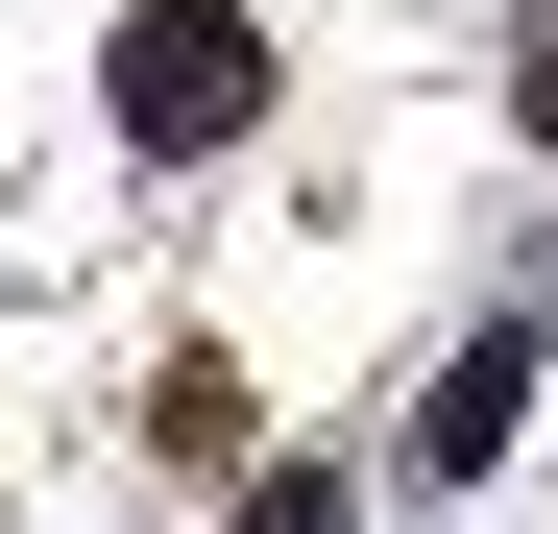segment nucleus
I'll use <instances>...</instances> for the list:
<instances>
[{
    "label": "nucleus",
    "mask_w": 558,
    "mask_h": 534,
    "mask_svg": "<svg viewBox=\"0 0 558 534\" xmlns=\"http://www.w3.org/2000/svg\"><path fill=\"white\" fill-rule=\"evenodd\" d=\"M243 534H340V462H267V486H243Z\"/></svg>",
    "instance_id": "4"
},
{
    "label": "nucleus",
    "mask_w": 558,
    "mask_h": 534,
    "mask_svg": "<svg viewBox=\"0 0 558 534\" xmlns=\"http://www.w3.org/2000/svg\"><path fill=\"white\" fill-rule=\"evenodd\" d=\"M146 462H243V365H219V340L146 365Z\"/></svg>",
    "instance_id": "3"
},
{
    "label": "nucleus",
    "mask_w": 558,
    "mask_h": 534,
    "mask_svg": "<svg viewBox=\"0 0 558 534\" xmlns=\"http://www.w3.org/2000/svg\"><path fill=\"white\" fill-rule=\"evenodd\" d=\"M98 122H122L146 170L243 146V122H267V25H243V0H122V49H98Z\"/></svg>",
    "instance_id": "1"
},
{
    "label": "nucleus",
    "mask_w": 558,
    "mask_h": 534,
    "mask_svg": "<svg viewBox=\"0 0 558 534\" xmlns=\"http://www.w3.org/2000/svg\"><path fill=\"white\" fill-rule=\"evenodd\" d=\"M510 413H534V316H486V340L437 365V413H413V462H437V486H486V462H510Z\"/></svg>",
    "instance_id": "2"
},
{
    "label": "nucleus",
    "mask_w": 558,
    "mask_h": 534,
    "mask_svg": "<svg viewBox=\"0 0 558 534\" xmlns=\"http://www.w3.org/2000/svg\"><path fill=\"white\" fill-rule=\"evenodd\" d=\"M510 122H534V170H558V0H534V49H510Z\"/></svg>",
    "instance_id": "5"
}]
</instances>
